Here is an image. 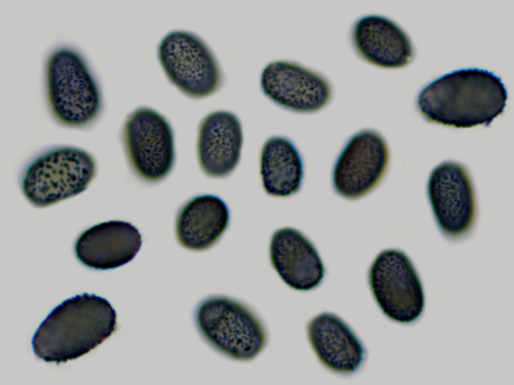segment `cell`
<instances>
[{"instance_id": "cell-7", "label": "cell", "mask_w": 514, "mask_h": 385, "mask_svg": "<svg viewBox=\"0 0 514 385\" xmlns=\"http://www.w3.org/2000/svg\"><path fill=\"white\" fill-rule=\"evenodd\" d=\"M122 138L128 163L139 178L155 183L168 175L175 161L174 136L162 114L146 106L136 108L124 121Z\"/></svg>"}, {"instance_id": "cell-6", "label": "cell", "mask_w": 514, "mask_h": 385, "mask_svg": "<svg viewBox=\"0 0 514 385\" xmlns=\"http://www.w3.org/2000/svg\"><path fill=\"white\" fill-rule=\"evenodd\" d=\"M158 55L169 80L190 97L209 96L222 84V72L213 53L193 32H168L159 44Z\"/></svg>"}, {"instance_id": "cell-17", "label": "cell", "mask_w": 514, "mask_h": 385, "mask_svg": "<svg viewBox=\"0 0 514 385\" xmlns=\"http://www.w3.org/2000/svg\"><path fill=\"white\" fill-rule=\"evenodd\" d=\"M229 220L228 207L221 199L212 195L197 196L184 205L178 213L177 240L187 249L205 250L218 241Z\"/></svg>"}, {"instance_id": "cell-1", "label": "cell", "mask_w": 514, "mask_h": 385, "mask_svg": "<svg viewBox=\"0 0 514 385\" xmlns=\"http://www.w3.org/2000/svg\"><path fill=\"white\" fill-rule=\"evenodd\" d=\"M501 79L488 70H456L435 80L420 93L419 109L429 121L456 128L489 125L506 106Z\"/></svg>"}, {"instance_id": "cell-8", "label": "cell", "mask_w": 514, "mask_h": 385, "mask_svg": "<svg viewBox=\"0 0 514 385\" xmlns=\"http://www.w3.org/2000/svg\"><path fill=\"white\" fill-rule=\"evenodd\" d=\"M369 281L375 299L389 318L407 323L422 314L425 305L422 285L404 252L388 249L379 253L370 268Z\"/></svg>"}, {"instance_id": "cell-15", "label": "cell", "mask_w": 514, "mask_h": 385, "mask_svg": "<svg viewBox=\"0 0 514 385\" xmlns=\"http://www.w3.org/2000/svg\"><path fill=\"white\" fill-rule=\"evenodd\" d=\"M353 44L364 60L387 69L404 67L413 58L411 42L396 23L380 16L358 20L352 32Z\"/></svg>"}, {"instance_id": "cell-3", "label": "cell", "mask_w": 514, "mask_h": 385, "mask_svg": "<svg viewBox=\"0 0 514 385\" xmlns=\"http://www.w3.org/2000/svg\"><path fill=\"white\" fill-rule=\"evenodd\" d=\"M195 319L205 340L231 359L251 360L267 344V332L259 318L231 298L212 296L205 299L196 310Z\"/></svg>"}, {"instance_id": "cell-16", "label": "cell", "mask_w": 514, "mask_h": 385, "mask_svg": "<svg viewBox=\"0 0 514 385\" xmlns=\"http://www.w3.org/2000/svg\"><path fill=\"white\" fill-rule=\"evenodd\" d=\"M308 337L320 362L330 370L348 374L361 365L364 348L348 326L337 316L321 313L307 325Z\"/></svg>"}, {"instance_id": "cell-2", "label": "cell", "mask_w": 514, "mask_h": 385, "mask_svg": "<svg viewBox=\"0 0 514 385\" xmlns=\"http://www.w3.org/2000/svg\"><path fill=\"white\" fill-rule=\"evenodd\" d=\"M116 328L111 304L85 293L64 301L49 313L33 336L32 348L45 361L66 362L94 349Z\"/></svg>"}, {"instance_id": "cell-18", "label": "cell", "mask_w": 514, "mask_h": 385, "mask_svg": "<svg viewBox=\"0 0 514 385\" xmlns=\"http://www.w3.org/2000/svg\"><path fill=\"white\" fill-rule=\"evenodd\" d=\"M260 172L266 192L287 197L300 189L304 175L301 155L287 138L273 136L264 143L261 153Z\"/></svg>"}, {"instance_id": "cell-5", "label": "cell", "mask_w": 514, "mask_h": 385, "mask_svg": "<svg viewBox=\"0 0 514 385\" xmlns=\"http://www.w3.org/2000/svg\"><path fill=\"white\" fill-rule=\"evenodd\" d=\"M96 173L93 157L73 147H61L38 157L25 171L22 189L34 206L44 208L84 191Z\"/></svg>"}, {"instance_id": "cell-12", "label": "cell", "mask_w": 514, "mask_h": 385, "mask_svg": "<svg viewBox=\"0 0 514 385\" xmlns=\"http://www.w3.org/2000/svg\"><path fill=\"white\" fill-rule=\"evenodd\" d=\"M242 143L241 123L234 114L219 110L207 114L200 123L197 140L202 171L211 177L229 175L239 163Z\"/></svg>"}, {"instance_id": "cell-9", "label": "cell", "mask_w": 514, "mask_h": 385, "mask_svg": "<svg viewBox=\"0 0 514 385\" xmlns=\"http://www.w3.org/2000/svg\"><path fill=\"white\" fill-rule=\"evenodd\" d=\"M389 160V147L380 134L369 129L356 133L346 143L334 165L335 191L349 200L365 196L380 183Z\"/></svg>"}, {"instance_id": "cell-4", "label": "cell", "mask_w": 514, "mask_h": 385, "mask_svg": "<svg viewBox=\"0 0 514 385\" xmlns=\"http://www.w3.org/2000/svg\"><path fill=\"white\" fill-rule=\"evenodd\" d=\"M46 81L50 107L60 123L82 127L96 118L101 106L100 93L76 52L67 48L54 51L47 64Z\"/></svg>"}, {"instance_id": "cell-14", "label": "cell", "mask_w": 514, "mask_h": 385, "mask_svg": "<svg viewBox=\"0 0 514 385\" xmlns=\"http://www.w3.org/2000/svg\"><path fill=\"white\" fill-rule=\"evenodd\" d=\"M272 264L291 288L308 291L318 286L325 273L314 246L301 232L291 228L275 231L270 243Z\"/></svg>"}, {"instance_id": "cell-13", "label": "cell", "mask_w": 514, "mask_h": 385, "mask_svg": "<svg viewBox=\"0 0 514 385\" xmlns=\"http://www.w3.org/2000/svg\"><path fill=\"white\" fill-rule=\"evenodd\" d=\"M142 243L141 235L132 224L110 221L84 232L77 240L75 253L79 260L87 267L112 269L132 260Z\"/></svg>"}, {"instance_id": "cell-11", "label": "cell", "mask_w": 514, "mask_h": 385, "mask_svg": "<svg viewBox=\"0 0 514 385\" xmlns=\"http://www.w3.org/2000/svg\"><path fill=\"white\" fill-rule=\"evenodd\" d=\"M260 82L263 93L270 99L296 112L318 111L331 97V86L324 77L291 61L268 64L262 72Z\"/></svg>"}, {"instance_id": "cell-10", "label": "cell", "mask_w": 514, "mask_h": 385, "mask_svg": "<svg viewBox=\"0 0 514 385\" xmlns=\"http://www.w3.org/2000/svg\"><path fill=\"white\" fill-rule=\"evenodd\" d=\"M428 194L436 222L446 236L459 239L470 232L476 219V199L463 165L448 161L437 166L429 177Z\"/></svg>"}]
</instances>
